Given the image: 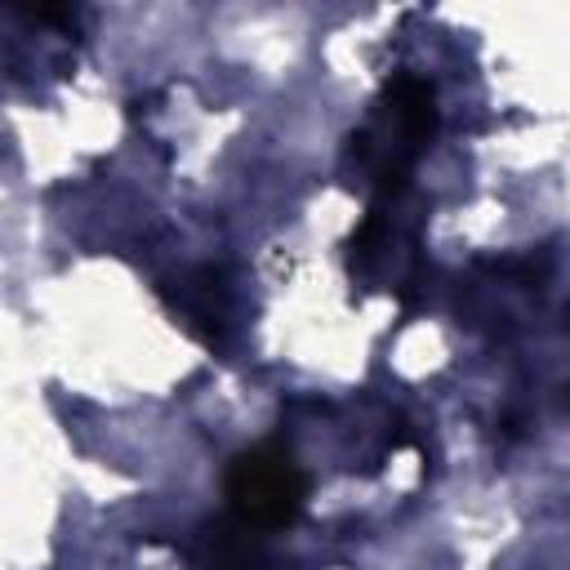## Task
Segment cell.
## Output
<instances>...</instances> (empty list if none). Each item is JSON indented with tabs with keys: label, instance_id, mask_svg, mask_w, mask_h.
I'll list each match as a JSON object with an SVG mask.
<instances>
[{
	"label": "cell",
	"instance_id": "cell-2",
	"mask_svg": "<svg viewBox=\"0 0 570 570\" xmlns=\"http://www.w3.org/2000/svg\"><path fill=\"white\" fill-rule=\"evenodd\" d=\"M258 530L240 525L236 517L227 525L205 530V566L209 570H263V543L254 539Z\"/></svg>",
	"mask_w": 570,
	"mask_h": 570
},
{
	"label": "cell",
	"instance_id": "cell-1",
	"mask_svg": "<svg viewBox=\"0 0 570 570\" xmlns=\"http://www.w3.org/2000/svg\"><path fill=\"white\" fill-rule=\"evenodd\" d=\"M223 494H227V508H232V517L240 525H249V530H285L303 512L307 476H303V468L294 463L289 450L267 441V445L240 450L227 463Z\"/></svg>",
	"mask_w": 570,
	"mask_h": 570
}]
</instances>
